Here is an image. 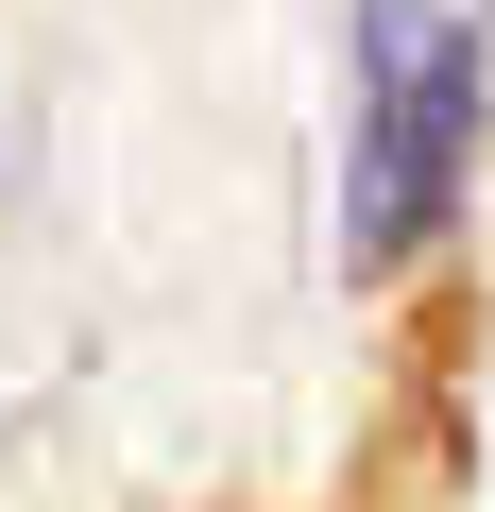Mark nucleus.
I'll return each instance as SVG.
<instances>
[{"mask_svg":"<svg viewBox=\"0 0 495 512\" xmlns=\"http://www.w3.org/2000/svg\"><path fill=\"white\" fill-rule=\"evenodd\" d=\"M478 171V18L461 0H376L359 18V256H393Z\"/></svg>","mask_w":495,"mask_h":512,"instance_id":"obj_1","label":"nucleus"}]
</instances>
